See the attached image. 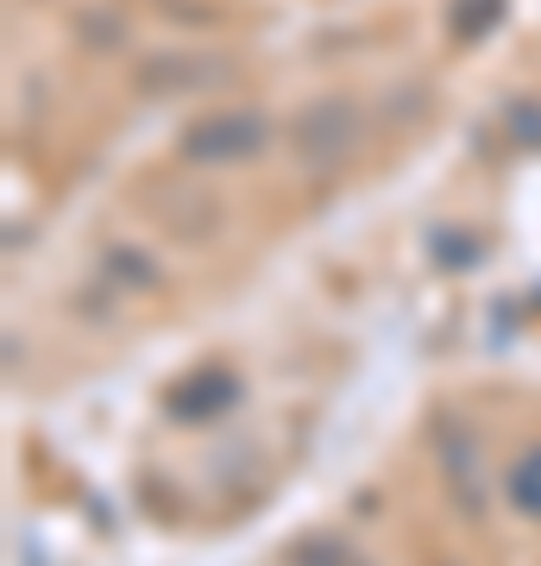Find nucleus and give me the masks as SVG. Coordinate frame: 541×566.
<instances>
[{
    "label": "nucleus",
    "mask_w": 541,
    "mask_h": 566,
    "mask_svg": "<svg viewBox=\"0 0 541 566\" xmlns=\"http://www.w3.org/2000/svg\"><path fill=\"white\" fill-rule=\"evenodd\" d=\"M259 145H264V120H259V114H221V120L196 126V133L183 139V158H196V164H240V158H252Z\"/></svg>",
    "instance_id": "f257e3e1"
}]
</instances>
